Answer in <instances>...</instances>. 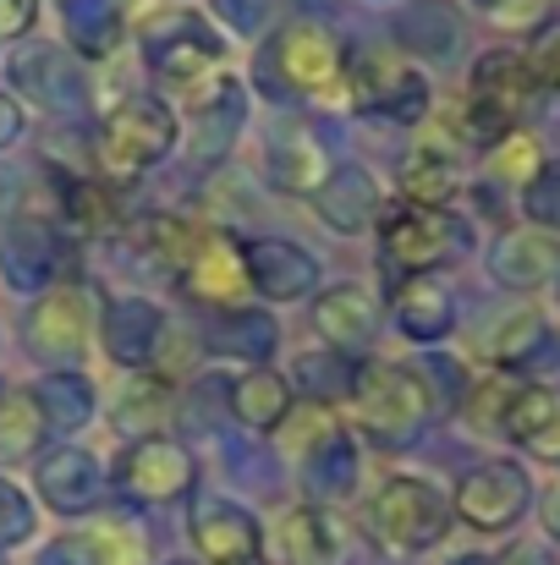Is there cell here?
Here are the masks:
<instances>
[{
    "mask_svg": "<svg viewBox=\"0 0 560 565\" xmlns=\"http://www.w3.org/2000/svg\"><path fill=\"white\" fill-rule=\"evenodd\" d=\"M94 335H99V308H94V291L77 280L50 286L22 313V347L33 363H50V369H72Z\"/></svg>",
    "mask_w": 560,
    "mask_h": 565,
    "instance_id": "7",
    "label": "cell"
},
{
    "mask_svg": "<svg viewBox=\"0 0 560 565\" xmlns=\"http://www.w3.org/2000/svg\"><path fill=\"white\" fill-rule=\"evenodd\" d=\"M373 236H379V264H384L390 286L412 280V275H434L440 264L467 253V225H456L440 209H406V203L384 209Z\"/></svg>",
    "mask_w": 560,
    "mask_h": 565,
    "instance_id": "6",
    "label": "cell"
},
{
    "mask_svg": "<svg viewBox=\"0 0 560 565\" xmlns=\"http://www.w3.org/2000/svg\"><path fill=\"white\" fill-rule=\"evenodd\" d=\"M187 539L198 565H264V522L225 494H192L187 500Z\"/></svg>",
    "mask_w": 560,
    "mask_h": 565,
    "instance_id": "12",
    "label": "cell"
},
{
    "mask_svg": "<svg viewBox=\"0 0 560 565\" xmlns=\"http://www.w3.org/2000/svg\"><path fill=\"white\" fill-rule=\"evenodd\" d=\"M44 439V417L28 390H6L0 401V461H28Z\"/></svg>",
    "mask_w": 560,
    "mask_h": 565,
    "instance_id": "35",
    "label": "cell"
},
{
    "mask_svg": "<svg viewBox=\"0 0 560 565\" xmlns=\"http://www.w3.org/2000/svg\"><path fill=\"white\" fill-rule=\"evenodd\" d=\"M500 434L517 450H533L545 461H560V384H522Z\"/></svg>",
    "mask_w": 560,
    "mask_h": 565,
    "instance_id": "27",
    "label": "cell"
},
{
    "mask_svg": "<svg viewBox=\"0 0 560 565\" xmlns=\"http://www.w3.org/2000/svg\"><path fill=\"white\" fill-rule=\"evenodd\" d=\"M171 565H182V561H171Z\"/></svg>",
    "mask_w": 560,
    "mask_h": 565,
    "instance_id": "52",
    "label": "cell"
},
{
    "mask_svg": "<svg viewBox=\"0 0 560 565\" xmlns=\"http://www.w3.org/2000/svg\"><path fill=\"white\" fill-rule=\"evenodd\" d=\"M242 269H247V291L264 302H308L319 297V258L303 242L286 236H242Z\"/></svg>",
    "mask_w": 560,
    "mask_h": 565,
    "instance_id": "14",
    "label": "cell"
},
{
    "mask_svg": "<svg viewBox=\"0 0 560 565\" xmlns=\"http://www.w3.org/2000/svg\"><path fill=\"white\" fill-rule=\"evenodd\" d=\"M533 94H539V83H533L522 50H484V55L473 61V72H467L462 138H467L473 149H484V154L500 149V143L522 127Z\"/></svg>",
    "mask_w": 560,
    "mask_h": 565,
    "instance_id": "5",
    "label": "cell"
},
{
    "mask_svg": "<svg viewBox=\"0 0 560 565\" xmlns=\"http://www.w3.org/2000/svg\"><path fill=\"white\" fill-rule=\"evenodd\" d=\"M314 214L336 231V236H369L384 220V192L363 166H336L319 188H314Z\"/></svg>",
    "mask_w": 560,
    "mask_h": 565,
    "instance_id": "19",
    "label": "cell"
},
{
    "mask_svg": "<svg viewBox=\"0 0 560 565\" xmlns=\"http://www.w3.org/2000/svg\"><path fill=\"white\" fill-rule=\"evenodd\" d=\"M209 347L220 358H236V363H253L264 369L281 347V324L264 313V308H225L209 319Z\"/></svg>",
    "mask_w": 560,
    "mask_h": 565,
    "instance_id": "30",
    "label": "cell"
},
{
    "mask_svg": "<svg viewBox=\"0 0 560 565\" xmlns=\"http://www.w3.org/2000/svg\"><path fill=\"white\" fill-rule=\"evenodd\" d=\"M270 72L292 88V94H330L347 77V44L330 22L319 17H292L270 33Z\"/></svg>",
    "mask_w": 560,
    "mask_h": 565,
    "instance_id": "9",
    "label": "cell"
},
{
    "mask_svg": "<svg viewBox=\"0 0 560 565\" xmlns=\"http://www.w3.org/2000/svg\"><path fill=\"white\" fill-rule=\"evenodd\" d=\"M198 236H203V225L177 220V214H144V220H138V231H133L138 253H144L149 264H160L166 275H182V264L192 258Z\"/></svg>",
    "mask_w": 560,
    "mask_h": 565,
    "instance_id": "34",
    "label": "cell"
},
{
    "mask_svg": "<svg viewBox=\"0 0 560 565\" xmlns=\"http://www.w3.org/2000/svg\"><path fill=\"white\" fill-rule=\"evenodd\" d=\"M467 188V171H462V154L451 143H418L406 160H401V177H395V192L406 209H451Z\"/></svg>",
    "mask_w": 560,
    "mask_h": 565,
    "instance_id": "22",
    "label": "cell"
},
{
    "mask_svg": "<svg viewBox=\"0 0 560 565\" xmlns=\"http://www.w3.org/2000/svg\"><path fill=\"white\" fill-rule=\"evenodd\" d=\"M500 565H533V561H522V555H500Z\"/></svg>",
    "mask_w": 560,
    "mask_h": 565,
    "instance_id": "48",
    "label": "cell"
},
{
    "mask_svg": "<svg viewBox=\"0 0 560 565\" xmlns=\"http://www.w3.org/2000/svg\"><path fill=\"white\" fill-rule=\"evenodd\" d=\"M61 33L77 61H110L127 39V17L116 0H61Z\"/></svg>",
    "mask_w": 560,
    "mask_h": 565,
    "instance_id": "29",
    "label": "cell"
},
{
    "mask_svg": "<svg viewBox=\"0 0 560 565\" xmlns=\"http://www.w3.org/2000/svg\"><path fill=\"white\" fill-rule=\"evenodd\" d=\"M166 401H171V384H166V379L138 374V384L121 395L116 423H121L133 439H155V434H166Z\"/></svg>",
    "mask_w": 560,
    "mask_h": 565,
    "instance_id": "36",
    "label": "cell"
},
{
    "mask_svg": "<svg viewBox=\"0 0 560 565\" xmlns=\"http://www.w3.org/2000/svg\"><path fill=\"white\" fill-rule=\"evenodd\" d=\"M225 401H231V417L242 428H253V434H281V423L297 412L292 379L281 374V369H270V363L264 369H242V374L231 379Z\"/></svg>",
    "mask_w": 560,
    "mask_h": 565,
    "instance_id": "26",
    "label": "cell"
},
{
    "mask_svg": "<svg viewBox=\"0 0 560 565\" xmlns=\"http://www.w3.org/2000/svg\"><path fill=\"white\" fill-rule=\"evenodd\" d=\"M281 539V561L286 565H341L347 561V522L330 511V505H292L275 527Z\"/></svg>",
    "mask_w": 560,
    "mask_h": 565,
    "instance_id": "24",
    "label": "cell"
},
{
    "mask_svg": "<svg viewBox=\"0 0 560 565\" xmlns=\"http://www.w3.org/2000/svg\"><path fill=\"white\" fill-rule=\"evenodd\" d=\"M144 39V61L155 72V83L192 116L214 110L220 99H231V72H225V44L209 33L203 17L192 11H166L160 22L138 28Z\"/></svg>",
    "mask_w": 560,
    "mask_h": 565,
    "instance_id": "1",
    "label": "cell"
},
{
    "mask_svg": "<svg viewBox=\"0 0 560 565\" xmlns=\"http://www.w3.org/2000/svg\"><path fill=\"white\" fill-rule=\"evenodd\" d=\"M28 395H33L44 428H55V434H77V428H88L99 417V390L77 369H44Z\"/></svg>",
    "mask_w": 560,
    "mask_h": 565,
    "instance_id": "28",
    "label": "cell"
},
{
    "mask_svg": "<svg viewBox=\"0 0 560 565\" xmlns=\"http://www.w3.org/2000/svg\"><path fill=\"white\" fill-rule=\"evenodd\" d=\"M528 505H533V478L522 461H506V456L467 467L451 489V511L473 533H511L528 516Z\"/></svg>",
    "mask_w": 560,
    "mask_h": 565,
    "instance_id": "10",
    "label": "cell"
},
{
    "mask_svg": "<svg viewBox=\"0 0 560 565\" xmlns=\"http://www.w3.org/2000/svg\"><path fill=\"white\" fill-rule=\"evenodd\" d=\"M390 319L406 341L418 347H434L456 330V291L440 280V275H412V280H395L390 286Z\"/></svg>",
    "mask_w": 560,
    "mask_h": 565,
    "instance_id": "20",
    "label": "cell"
},
{
    "mask_svg": "<svg viewBox=\"0 0 560 565\" xmlns=\"http://www.w3.org/2000/svg\"><path fill=\"white\" fill-rule=\"evenodd\" d=\"M434 417V384L412 363H358L341 423L373 450H406Z\"/></svg>",
    "mask_w": 560,
    "mask_h": 565,
    "instance_id": "2",
    "label": "cell"
},
{
    "mask_svg": "<svg viewBox=\"0 0 560 565\" xmlns=\"http://www.w3.org/2000/svg\"><path fill=\"white\" fill-rule=\"evenodd\" d=\"M11 83L22 94H33L39 105L72 116V110H88V77H83V61L61 44H28L22 55H11Z\"/></svg>",
    "mask_w": 560,
    "mask_h": 565,
    "instance_id": "18",
    "label": "cell"
},
{
    "mask_svg": "<svg viewBox=\"0 0 560 565\" xmlns=\"http://www.w3.org/2000/svg\"><path fill=\"white\" fill-rule=\"evenodd\" d=\"M352 110L379 116V121H423L429 116V77L401 55V50H363L347 61V77H341Z\"/></svg>",
    "mask_w": 560,
    "mask_h": 565,
    "instance_id": "8",
    "label": "cell"
},
{
    "mask_svg": "<svg viewBox=\"0 0 560 565\" xmlns=\"http://www.w3.org/2000/svg\"><path fill=\"white\" fill-rule=\"evenodd\" d=\"M264 171H270L275 192H303V198H314V188H319L336 166L325 160V143H319L308 127H292V132H281V138L270 143Z\"/></svg>",
    "mask_w": 560,
    "mask_h": 565,
    "instance_id": "31",
    "label": "cell"
},
{
    "mask_svg": "<svg viewBox=\"0 0 560 565\" xmlns=\"http://www.w3.org/2000/svg\"><path fill=\"white\" fill-rule=\"evenodd\" d=\"M489 275L506 291H545L560 280V242L522 225V231H500L489 247Z\"/></svg>",
    "mask_w": 560,
    "mask_h": 565,
    "instance_id": "21",
    "label": "cell"
},
{
    "mask_svg": "<svg viewBox=\"0 0 560 565\" xmlns=\"http://www.w3.org/2000/svg\"><path fill=\"white\" fill-rule=\"evenodd\" d=\"M177 280H182L187 302H198V308H209V313L242 308V297H253V291H247V269H242V236H231V231H203Z\"/></svg>",
    "mask_w": 560,
    "mask_h": 565,
    "instance_id": "16",
    "label": "cell"
},
{
    "mask_svg": "<svg viewBox=\"0 0 560 565\" xmlns=\"http://www.w3.org/2000/svg\"><path fill=\"white\" fill-rule=\"evenodd\" d=\"M155 6H182V0H155Z\"/></svg>",
    "mask_w": 560,
    "mask_h": 565,
    "instance_id": "49",
    "label": "cell"
},
{
    "mask_svg": "<svg viewBox=\"0 0 560 565\" xmlns=\"http://www.w3.org/2000/svg\"><path fill=\"white\" fill-rule=\"evenodd\" d=\"M539 166H545V160H539L533 138H522V132H511L500 149H489V171L506 177V182H517V188H528V177H533Z\"/></svg>",
    "mask_w": 560,
    "mask_h": 565,
    "instance_id": "42",
    "label": "cell"
},
{
    "mask_svg": "<svg viewBox=\"0 0 560 565\" xmlns=\"http://www.w3.org/2000/svg\"><path fill=\"white\" fill-rule=\"evenodd\" d=\"M39 28V0H0V50L22 44Z\"/></svg>",
    "mask_w": 560,
    "mask_h": 565,
    "instance_id": "43",
    "label": "cell"
},
{
    "mask_svg": "<svg viewBox=\"0 0 560 565\" xmlns=\"http://www.w3.org/2000/svg\"><path fill=\"white\" fill-rule=\"evenodd\" d=\"M0 401H6V384H0Z\"/></svg>",
    "mask_w": 560,
    "mask_h": 565,
    "instance_id": "50",
    "label": "cell"
},
{
    "mask_svg": "<svg viewBox=\"0 0 560 565\" xmlns=\"http://www.w3.org/2000/svg\"><path fill=\"white\" fill-rule=\"evenodd\" d=\"M539 522H545V533H550V539L560 544V483L539 494Z\"/></svg>",
    "mask_w": 560,
    "mask_h": 565,
    "instance_id": "46",
    "label": "cell"
},
{
    "mask_svg": "<svg viewBox=\"0 0 560 565\" xmlns=\"http://www.w3.org/2000/svg\"><path fill=\"white\" fill-rule=\"evenodd\" d=\"M522 61H528V72H533L539 94H560V17H545V22L533 28V39H528Z\"/></svg>",
    "mask_w": 560,
    "mask_h": 565,
    "instance_id": "40",
    "label": "cell"
},
{
    "mask_svg": "<svg viewBox=\"0 0 560 565\" xmlns=\"http://www.w3.org/2000/svg\"><path fill=\"white\" fill-rule=\"evenodd\" d=\"M522 384H528V379L489 369V374L467 390V423H473V428H495V434H500V423H506V412H511V401H517V390H522Z\"/></svg>",
    "mask_w": 560,
    "mask_h": 565,
    "instance_id": "37",
    "label": "cell"
},
{
    "mask_svg": "<svg viewBox=\"0 0 560 565\" xmlns=\"http://www.w3.org/2000/svg\"><path fill=\"white\" fill-rule=\"evenodd\" d=\"M55 203H61V225H72L77 236H105L116 225V203L110 182L88 177V171H55Z\"/></svg>",
    "mask_w": 560,
    "mask_h": 565,
    "instance_id": "33",
    "label": "cell"
},
{
    "mask_svg": "<svg viewBox=\"0 0 560 565\" xmlns=\"http://www.w3.org/2000/svg\"><path fill=\"white\" fill-rule=\"evenodd\" d=\"M33 533H39V511H33V500L22 494V483L0 478V555L33 544Z\"/></svg>",
    "mask_w": 560,
    "mask_h": 565,
    "instance_id": "39",
    "label": "cell"
},
{
    "mask_svg": "<svg viewBox=\"0 0 560 565\" xmlns=\"http://www.w3.org/2000/svg\"><path fill=\"white\" fill-rule=\"evenodd\" d=\"M473 6H478V11H489L495 22H517V17H522V6H528V17H533V6H539V0H473Z\"/></svg>",
    "mask_w": 560,
    "mask_h": 565,
    "instance_id": "45",
    "label": "cell"
},
{
    "mask_svg": "<svg viewBox=\"0 0 560 565\" xmlns=\"http://www.w3.org/2000/svg\"><path fill=\"white\" fill-rule=\"evenodd\" d=\"M297 467H303L308 505H341V500H352V489H358V478H363V445H358V434L341 423V428L325 434Z\"/></svg>",
    "mask_w": 560,
    "mask_h": 565,
    "instance_id": "23",
    "label": "cell"
},
{
    "mask_svg": "<svg viewBox=\"0 0 560 565\" xmlns=\"http://www.w3.org/2000/svg\"><path fill=\"white\" fill-rule=\"evenodd\" d=\"M556 291H560V280H556Z\"/></svg>",
    "mask_w": 560,
    "mask_h": 565,
    "instance_id": "51",
    "label": "cell"
},
{
    "mask_svg": "<svg viewBox=\"0 0 560 565\" xmlns=\"http://www.w3.org/2000/svg\"><path fill=\"white\" fill-rule=\"evenodd\" d=\"M198 483V461L182 439L155 434V439H133L116 461V494L133 505H177L192 500Z\"/></svg>",
    "mask_w": 560,
    "mask_h": 565,
    "instance_id": "11",
    "label": "cell"
},
{
    "mask_svg": "<svg viewBox=\"0 0 560 565\" xmlns=\"http://www.w3.org/2000/svg\"><path fill=\"white\" fill-rule=\"evenodd\" d=\"M33 489L55 516H94L105 500V467L83 445H55L33 467Z\"/></svg>",
    "mask_w": 560,
    "mask_h": 565,
    "instance_id": "17",
    "label": "cell"
},
{
    "mask_svg": "<svg viewBox=\"0 0 560 565\" xmlns=\"http://www.w3.org/2000/svg\"><path fill=\"white\" fill-rule=\"evenodd\" d=\"M451 494L423 472H390L363 500V539L390 561H418L451 533Z\"/></svg>",
    "mask_w": 560,
    "mask_h": 565,
    "instance_id": "3",
    "label": "cell"
},
{
    "mask_svg": "<svg viewBox=\"0 0 560 565\" xmlns=\"http://www.w3.org/2000/svg\"><path fill=\"white\" fill-rule=\"evenodd\" d=\"M182 143V121H177V105L155 99V94H133L121 105H110L94 127V166L110 177V182H127V177H144L155 166H166Z\"/></svg>",
    "mask_w": 560,
    "mask_h": 565,
    "instance_id": "4",
    "label": "cell"
},
{
    "mask_svg": "<svg viewBox=\"0 0 560 565\" xmlns=\"http://www.w3.org/2000/svg\"><path fill=\"white\" fill-rule=\"evenodd\" d=\"M22 132H28V110H22V99H17V94H6V88H0V154H6V149H17V143H22Z\"/></svg>",
    "mask_w": 560,
    "mask_h": 565,
    "instance_id": "44",
    "label": "cell"
},
{
    "mask_svg": "<svg viewBox=\"0 0 560 565\" xmlns=\"http://www.w3.org/2000/svg\"><path fill=\"white\" fill-rule=\"evenodd\" d=\"M171 335V319L155 297H105L99 302V347L116 369L127 374H155L160 363V347Z\"/></svg>",
    "mask_w": 560,
    "mask_h": 565,
    "instance_id": "13",
    "label": "cell"
},
{
    "mask_svg": "<svg viewBox=\"0 0 560 565\" xmlns=\"http://www.w3.org/2000/svg\"><path fill=\"white\" fill-rule=\"evenodd\" d=\"M209 6H214V22L236 39H258L275 22V0H209Z\"/></svg>",
    "mask_w": 560,
    "mask_h": 565,
    "instance_id": "41",
    "label": "cell"
},
{
    "mask_svg": "<svg viewBox=\"0 0 560 565\" xmlns=\"http://www.w3.org/2000/svg\"><path fill=\"white\" fill-rule=\"evenodd\" d=\"M314 330L319 341L336 352V358H358L373 347V330H379V313H373L369 291L358 286H330L314 297Z\"/></svg>",
    "mask_w": 560,
    "mask_h": 565,
    "instance_id": "25",
    "label": "cell"
},
{
    "mask_svg": "<svg viewBox=\"0 0 560 565\" xmlns=\"http://www.w3.org/2000/svg\"><path fill=\"white\" fill-rule=\"evenodd\" d=\"M545 341H550L545 319L533 308H522V313H500L489 324V335H478V358L500 374H517V369H528L533 352H545Z\"/></svg>",
    "mask_w": 560,
    "mask_h": 565,
    "instance_id": "32",
    "label": "cell"
},
{
    "mask_svg": "<svg viewBox=\"0 0 560 565\" xmlns=\"http://www.w3.org/2000/svg\"><path fill=\"white\" fill-rule=\"evenodd\" d=\"M66 275V247H61V231L33 220V214H17L0 225V280L22 297H44L50 286H61Z\"/></svg>",
    "mask_w": 560,
    "mask_h": 565,
    "instance_id": "15",
    "label": "cell"
},
{
    "mask_svg": "<svg viewBox=\"0 0 560 565\" xmlns=\"http://www.w3.org/2000/svg\"><path fill=\"white\" fill-rule=\"evenodd\" d=\"M451 565H500V555H456Z\"/></svg>",
    "mask_w": 560,
    "mask_h": 565,
    "instance_id": "47",
    "label": "cell"
},
{
    "mask_svg": "<svg viewBox=\"0 0 560 565\" xmlns=\"http://www.w3.org/2000/svg\"><path fill=\"white\" fill-rule=\"evenodd\" d=\"M522 220L560 242V160H545L522 188Z\"/></svg>",
    "mask_w": 560,
    "mask_h": 565,
    "instance_id": "38",
    "label": "cell"
}]
</instances>
